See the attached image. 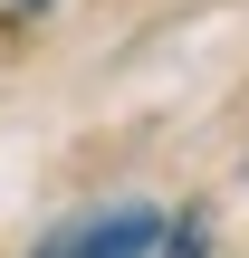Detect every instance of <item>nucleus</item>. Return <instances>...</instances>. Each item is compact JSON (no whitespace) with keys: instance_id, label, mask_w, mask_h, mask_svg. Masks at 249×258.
<instances>
[{"instance_id":"7ed1b4c3","label":"nucleus","mask_w":249,"mask_h":258,"mask_svg":"<svg viewBox=\"0 0 249 258\" xmlns=\"http://www.w3.org/2000/svg\"><path fill=\"white\" fill-rule=\"evenodd\" d=\"M163 258H202V220H182V230H173V249Z\"/></svg>"},{"instance_id":"f03ea898","label":"nucleus","mask_w":249,"mask_h":258,"mask_svg":"<svg viewBox=\"0 0 249 258\" xmlns=\"http://www.w3.org/2000/svg\"><path fill=\"white\" fill-rule=\"evenodd\" d=\"M58 0H0V29H29V19H48Z\"/></svg>"},{"instance_id":"f257e3e1","label":"nucleus","mask_w":249,"mask_h":258,"mask_svg":"<svg viewBox=\"0 0 249 258\" xmlns=\"http://www.w3.org/2000/svg\"><path fill=\"white\" fill-rule=\"evenodd\" d=\"M163 220L154 211H106V220H77L58 239H38V258H154Z\"/></svg>"}]
</instances>
